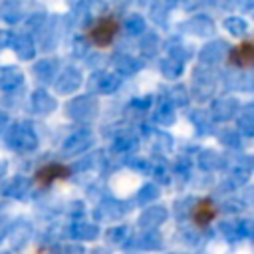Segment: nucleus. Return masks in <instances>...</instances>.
I'll list each match as a JSON object with an SVG mask.
<instances>
[{
    "mask_svg": "<svg viewBox=\"0 0 254 254\" xmlns=\"http://www.w3.org/2000/svg\"><path fill=\"white\" fill-rule=\"evenodd\" d=\"M67 175H69V169L67 167H64L60 163H50V165H44L36 173V181L46 187V185H52V183H56L60 179H65Z\"/></svg>",
    "mask_w": 254,
    "mask_h": 254,
    "instance_id": "7ed1b4c3",
    "label": "nucleus"
},
{
    "mask_svg": "<svg viewBox=\"0 0 254 254\" xmlns=\"http://www.w3.org/2000/svg\"><path fill=\"white\" fill-rule=\"evenodd\" d=\"M121 30V22L115 14H105L99 16L97 20H93L87 30H85V38L89 40V44H93L95 48H109L117 34Z\"/></svg>",
    "mask_w": 254,
    "mask_h": 254,
    "instance_id": "f257e3e1",
    "label": "nucleus"
},
{
    "mask_svg": "<svg viewBox=\"0 0 254 254\" xmlns=\"http://www.w3.org/2000/svg\"><path fill=\"white\" fill-rule=\"evenodd\" d=\"M214 214H216V210H214V204H212L210 200H200L198 206L194 208V220H196L198 224L210 222V220L214 218Z\"/></svg>",
    "mask_w": 254,
    "mask_h": 254,
    "instance_id": "20e7f679",
    "label": "nucleus"
},
{
    "mask_svg": "<svg viewBox=\"0 0 254 254\" xmlns=\"http://www.w3.org/2000/svg\"><path fill=\"white\" fill-rule=\"evenodd\" d=\"M228 62H230L232 65H238V67H248V65H252V62H254V44H252L250 40L238 42V44L230 50Z\"/></svg>",
    "mask_w": 254,
    "mask_h": 254,
    "instance_id": "f03ea898",
    "label": "nucleus"
}]
</instances>
